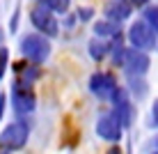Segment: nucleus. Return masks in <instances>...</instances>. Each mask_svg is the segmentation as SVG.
I'll list each match as a JSON object with an SVG mask.
<instances>
[{
	"label": "nucleus",
	"mask_w": 158,
	"mask_h": 154,
	"mask_svg": "<svg viewBox=\"0 0 158 154\" xmlns=\"http://www.w3.org/2000/svg\"><path fill=\"white\" fill-rule=\"evenodd\" d=\"M19 48H21V55H23L25 60H30L32 64H44L48 58H51V51H53L51 48V39L39 35V32L21 37Z\"/></svg>",
	"instance_id": "f257e3e1"
},
{
	"label": "nucleus",
	"mask_w": 158,
	"mask_h": 154,
	"mask_svg": "<svg viewBox=\"0 0 158 154\" xmlns=\"http://www.w3.org/2000/svg\"><path fill=\"white\" fill-rule=\"evenodd\" d=\"M30 23L39 30V35L48 37V39L60 35V25H57L55 12H51L48 7H44V5H39V2L30 7Z\"/></svg>",
	"instance_id": "f03ea898"
},
{
	"label": "nucleus",
	"mask_w": 158,
	"mask_h": 154,
	"mask_svg": "<svg viewBox=\"0 0 158 154\" xmlns=\"http://www.w3.org/2000/svg\"><path fill=\"white\" fill-rule=\"evenodd\" d=\"M30 138V126L25 122H12L0 131V147H5L7 152H16L21 147H25V143Z\"/></svg>",
	"instance_id": "7ed1b4c3"
},
{
	"label": "nucleus",
	"mask_w": 158,
	"mask_h": 154,
	"mask_svg": "<svg viewBox=\"0 0 158 154\" xmlns=\"http://www.w3.org/2000/svg\"><path fill=\"white\" fill-rule=\"evenodd\" d=\"M128 42H131V46L138 48V51H151V48L158 44V35L142 19V21H135V23L128 28Z\"/></svg>",
	"instance_id": "20e7f679"
},
{
	"label": "nucleus",
	"mask_w": 158,
	"mask_h": 154,
	"mask_svg": "<svg viewBox=\"0 0 158 154\" xmlns=\"http://www.w3.org/2000/svg\"><path fill=\"white\" fill-rule=\"evenodd\" d=\"M9 99H12V108L19 115H28V113L35 111V106H37L35 92L30 90V83H25V81H16V83L12 85Z\"/></svg>",
	"instance_id": "39448f33"
},
{
	"label": "nucleus",
	"mask_w": 158,
	"mask_h": 154,
	"mask_svg": "<svg viewBox=\"0 0 158 154\" xmlns=\"http://www.w3.org/2000/svg\"><path fill=\"white\" fill-rule=\"evenodd\" d=\"M117 81L112 74H103V71H99V74H94L89 78V90L94 97H99L101 101H108V99H112V95L117 92Z\"/></svg>",
	"instance_id": "423d86ee"
},
{
	"label": "nucleus",
	"mask_w": 158,
	"mask_h": 154,
	"mask_svg": "<svg viewBox=\"0 0 158 154\" xmlns=\"http://www.w3.org/2000/svg\"><path fill=\"white\" fill-rule=\"evenodd\" d=\"M122 129L124 126L119 124L115 113L103 115V117H99V122H96V136L103 138V140H108V143H119L122 140Z\"/></svg>",
	"instance_id": "0eeeda50"
},
{
	"label": "nucleus",
	"mask_w": 158,
	"mask_h": 154,
	"mask_svg": "<svg viewBox=\"0 0 158 154\" xmlns=\"http://www.w3.org/2000/svg\"><path fill=\"white\" fill-rule=\"evenodd\" d=\"M122 67L126 69L128 76H144L149 71V55L138 48H131V51L124 53V62Z\"/></svg>",
	"instance_id": "6e6552de"
},
{
	"label": "nucleus",
	"mask_w": 158,
	"mask_h": 154,
	"mask_svg": "<svg viewBox=\"0 0 158 154\" xmlns=\"http://www.w3.org/2000/svg\"><path fill=\"white\" fill-rule=\"evenodd\" d=\"M106 16L110 21H124V19L131 16V5L126 0H112V2L106 7Z\"/></svg>",
	"instance_id": "1a4fd4ad"
},
{
	"label": "nucleus",
	"mask_w": 158,
	"mask_h": 154,
	"mask_svg": "<svg viewBox=\"0 0 158 154\" xmlns=\"http://www.w3.org/2000/svg\"><path fill=\"white\" fill-rule=\"evenodd\" d=\"M94 32H96V37H117L119 32H117V23L115 21H110V19H106V21H99V23H94Z\"/></svg>",
	"instance_id": "9d476101"
},
{
	"label": "nucleus",
	"mask_w": 158,
	"mask_h": 154,
	"mask_svg": "<svg viewBox=\"0 0 158 154\" xmlns=\"http://www.w3.org/2000/svg\"><path fill=\"white\" fill-rule=\"evenodd\" d=\"M108 51H110V46H108L101 37H94V39L89 42V55H92V60H103Z\"/></svg>",
	"instance_id": "9b49d317"
},
{
	"label": "nucleus",
	"mask_w": 158,
	"mask_h": 154,
	"mask_svg": "<svg viewBox=\"0 0 158 154\" xmlns=\"http://www.w3.org/2000/svg\"><path fill=\"white\" fill-rule=\"evenodd\" d=\"M37 2L44 5V7H48L51 12H55V14H67L71 0H37Z\"/></svg>",
	"instance_id": "f8f14e48"
},
{
	"label": "nucleus",
	"mask_w": 158,
	"mask_h": 154,
	"mask_svg": "<svg viewBox=\"0 0 158 154\" xmlns=\"http://www.w3.org/2000/svg\"><path fill=\"white\" fill-rule=\"evenodd\" d=\"M131 92L138 99H142L147 95V83L142 81V76H131Z\"/></svg>",
	"instance_id": "ddd939ff"
},
{
	"label": "nucleus",
	"mask_w": 158,
	"mask_h": 154,
	"mask_svg": "<svg viewBox=\"0 0 158 154\" xmlns=\"http://www.w3.org/2000/svg\"><path fill=\"white\" fill-rule=\"evenodd\" d=\"M144 21L154 28V32L158 35V5H149V7H144Z\"/></svg>",
	"instance_id": "4468645a"
},
{
	"label": "nucleus",
	"mask_w": 158,
	"mask_h": 154,
	"mask_svg": "<svg viewBox=\"0 0 158 154\" xmlns=\"http://www.w3.org/2000/svg\"><path fill=\"white\" fill-rule=\"evenodd\" d=\"M7 62H9V51H7V48H0V78H5Z\"/></svg>",
	"instance_id": "2eb2a0df"
},
{
	"label": "nucleus",
	"mask_w": 158,
	"mask_h": 154,
	"mask_svg": "<svg viewBox=\"0 0 158 154\" xmlns=\"http://www.w3.org/2000/svg\"><path fill=\"white\" fill-rule=\"evenodd\" d=\"M5 108H7V95L0 92V120H2V115H5Z\"/></svg>",
	"instance_id": "dca6fc26"
},
{
	"label": "nucleus",
	"mask_w": 158,
	"mask_h": 154,
	"mask_svg": "<svg viewBox=\"0 0 158 154\" xmlns=\"http://www.w3.org/2000/svg\"><path fill=\"white\" fill-rule=\"evenodd\" d=\"M151 124L158 126V101H154V111H151Z\"/></svg>",
	"instance_id": "f3484780"
},
{
	"label": "nucleus",
	"mask_w": 158,
	"mask_h": 154,
	"mask_svg": "<svg viewBox=\"0 0 158 154\" xmlns=\"http://www.w3.org/2000/svg\"><path fill=\"white\" fill-rule=\"evenodd\" d=\"M19 16H21V12H19V9H16V12H14V16H12V23H9V30H16V25H19Z\"/></svg>",
	"instance_id": "a211bd4d"
},
{
	"label": "nucleus",
	"mask_w": 158,
	"mask_h": 154,
	"mask_svg": "<svg viewBox=\"0 0 158 154\" xmlns=\"http://www.w3.org/2000/svg\"><path fill=\"white\" fill-rule=\"evenodd\" d=\"M147 2H149V0H128L131 7H147Z\"/></svg>",
	"instance_id": "6ab92c4d"
},
{
	"label": "nucleus",
	"mask_w": 158,
	"mask_h": 154,
	"mask_svg": "<svg viewBox=\"0 0 158 154\" xmlns=\"http://www.w3.org/2000/svg\"><path fill=\"white\" fill-rule=\"evenodd\" d=\"M89 14H92V9H78V16H80V19H89Z\"/></svg>",
	"instance_id": "aec40b11"
},
{
	"label": "nucleus",
	"mask_w": 158,
	"mask_h": 154,
	"mask_svg": "<svg viewBox=\"0 0 158 154\" xmlns=\"http://www.w3.org/2000/svg\"><path fill=\"white\" fill-rule=\"evenodd\" d=\"M106 154H122V150H119V145H112L110 150H108Z\"/></svg>",
	"instance_id": "412c9836"
},
{
	"label": "nucleus",
	"mask_w": 158,
	"mask_h": 154,
	"mask_svg": "<svg viewBox=\"0 0 158 154\" xmlns=\"http://www.w3.org/2000/svg\"><path fill=\"white\" fill-rule=\"evenodd\" d=\"M0 154H7V150H5V147H0Z\"/></svg>",
	"instance_id": "4be33fe9"
},
{
	"label": "nucleus",
	"mask_w": 158,
	"mask_h": 154,
	"mask_svg": "<svg viewBox=\"0 0 158 154\" xmlns=\"http://www.w3.org/2000/svg\"><path fill=\"white\" fill-rule=\"evenodd\" d=\"M0 39H2V35H0Z\"/></svg>",
	"instance_id": "5701e85b"
},
{
	"label": "nucleus",
	"mask_w": 158,
	"mask_h": 154,
	"mask_svg": "<svg viewBox=\"0 0 158 154\" xmlns=\"http://www.w3.org/2000/svg\"><path fill=\"white\" fill-rule=\"evenodd\" d=\"M154 154H158V152H154Z\"/></svg>",
	"instance_id": "b1692460"
}]
</instances>
